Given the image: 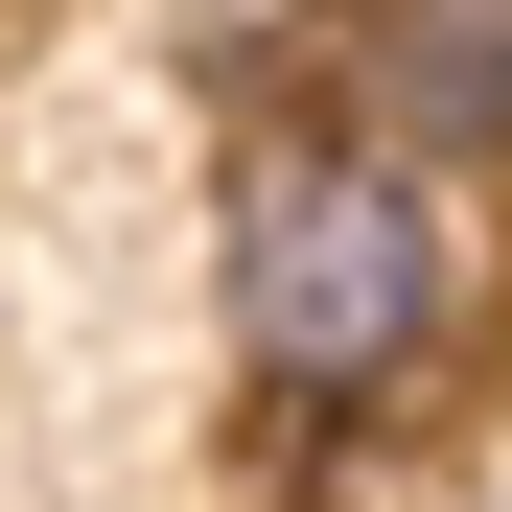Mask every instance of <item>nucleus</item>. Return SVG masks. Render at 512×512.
Wrapping results in <instances>:
<instances>
[{"instance_id":"f03ea898","label":"nucleus","mask_w":512,"mask_h":512,"mask_svg":"<svg viewBox=\"0 0 512 512\" xmlns=\"http://www.w3.org/2000/svg\"><path fill=\"white\" fill-rule=\"evenodd\" d=\"M350 70H373V140H419L443 187L512 163V0H350Z\"/></svg>"},{"instance_id":"f257e3e1","label":"nucleus","mask_w":512,"mask_h":512,"mask_svg":"<svg viewBox=\"0 0 512 512\" xmlns=\"http://www.w3.org/2000/svg\"><path fill=\"white\" fill-rule=\"evenodd\" d=\"M466 326H489V210L419 140H373V117L233 140V187H210V350H233L256 419L373 443V419H419L466 373Z\"/></svg>"}]
</instances>
